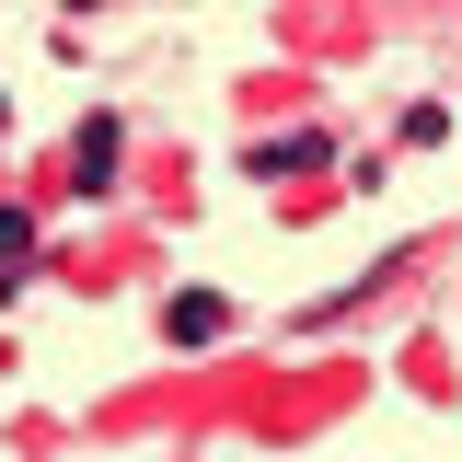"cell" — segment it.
I'll use <instances>...</instances> for the list:
<instances>
[{
	"instance_id": "cell-2",
	"label": "cell",
	"mask_w": 462,
	"mask_h": 462,
	"mask_svg": "<svg viewBox=\"0 0 462 462\" xmlns=\"http://www.w3.org/2000/svg\"><path fill=\"white\" fill-rule=\"evenodd\" d=\"M336 162V139H324V127H289V139H254V173H266V185H278V173H324Z\"/></svg>"
},
{
	"instance_id": "cell-3",
	"label": "cell",
	"mask_w": 462,
	"mask_h": 462,
	"mask_svg": "<svg viewBox=\"0 0 462 462\" xmlns=\"http://www.w3.org/2000/svg\"><path fill=\"white\" fill-rule=\"evenodd\" d=\"M69 173H81V197H93V185L116 173V116H93V127H81V151H69Z\"/></svg>"
},
{
	"instance_id": "cell-4",
	"label": "cell",
	"mask_w": 462,
	"mask_h": 462,
	"mask_svg": "<svg viewBox=\"0 0 462 462\" xmlns=\"http://www.w3.org/2000/svg\"><path fill=\"white\" fill-rule=\"evenodd\" d=\"M23 266H35V220L0 208V289H23Z\"/></svg>"
},
{
	"instance_id": "cell-1",
	"label": "cell",
	"mask_w": 462,
	"mask_h": 462,
	"mask_svg": "<svg viewBox=\"0 0 462 462\" xmlns=\"http://www.w3.org/2000/svg\"><path fill=\"white\" fill-rule=\"evenodd\" d=\"M220 324H231V300H220V289H173V300H162V336H173V346H208Z\"/></svg>"
}]
</instances>
